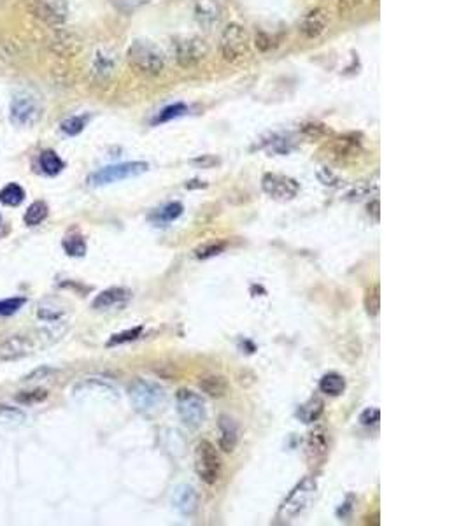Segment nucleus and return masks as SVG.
Wrapping results in <instances>:
<instances>
[{
  "instance_id": "c756f323",
  "label": "nucleus",
  "mask_w": 468,
  "mask_h": 526,
  "mask_svg": "<svg viewBox=\"0 0 468 526\" xmlns=\"http://www.w3.org/2000/svg\"><path fill=\"white\" fill-rule=\"evenodd\" d=\"M25 418V412L16 407H9V405H0V424L6 426H18L21 424Z\"/></svg>"
},
{
  "instance_id": "393cba45",
  "label": "nucleus",
  "mask_w": 468,
  "mask_h": 526,
  "mask_svg": "<svg viewBox=\"0 0 468 526\" xmlns=\"http://www.w3.org/2000/svg\"><path fill=\"white\" fill-rule=\"evenodd\" d=\"M25 201V190L16 183H9L0 190V202L11 208H16Z\"/></svg>"
},
{
  "instance_id": "a211bd4d",
  "label": "nucleus",
  "mask_w": 468,
  "mask_h": 526,
  "mask_svg": "<svg viewBox=\"0 0 468 526\" xmlns=\"http://www.w3.org/2000/svg\"><path fill=\"white\" fill-rule=\"evenodd\" d=\"M326 27H328V16H326L325 11L314 9L302 18L299 28L304 34V37L316 39L326 30Z\"/></svg>"
},
{
  "instance_id": "f704fd0d",
  "label": "nucleus",
  "mask_w": 468,
  "mask_h": 526,
  "mask_svg": "<svg viewBox=\"0 0 468 526\" xmlns=\"http://www.w3.org/2000/svg\"><path fill=\"white\" fill-rule=\"evenodd\" d=\"M143 333V326H137V328L126 330V332L116 333V335L111 337L109 340V346H116V344H123V342H130V340H136L137 337Z\"/></svg>"
},
{
  "instance_id": "e433bc0d",
  "label": "nucleus",
  "mask_w": 468,
  "mask_h": 526,
  "mask_svg": "<svg viewBox=\"0 0 468 526\" xmlns=\"http://www.w3.org/2000/svg\"><path fill=\"white\" fill-rule=\"evenodd\" d=\"M224 242H212V244H204L202 248H198L197 258H210V256H216L220 253H223Z\"/></svg>"
},
{
  "instance_id": "f03ea898",
  "label": "nucleus",
  "mask_w": 468,
  "mask_h": 526,
  "mask_svg": "<svg viewBox=\"0 0 468 526\" xmlns=\"http://www.w3.org/2000/svg\"><path fill=\"white\" fill-rule=\"evenodd\" d=\"M316 489H318V484L312 477H306L304 481H300L292 489V493L286 496L282 506L279 507L277 520L286 523V521H293L296 516H300L309 507L311 500L314 498Z\"/></svg>"
},
{
  "instance_id": "5701e85b",
  "label": "nucleus",
  "mask_w": 468,
  "mask_h": 526,
  "mask_svg": "<svg viewBox=\"0 0 468 526\" xmlns=\"http://www.w3.org/2000/svg\"><path fill=\"white\" fill-rule=\"evenodd\" d=\"M39 165H41L44 174H48V176H56V174H60L61 170H64L65 163L54 151L46 150L39 155Z\"/></svg>"
},
{
  "instance_id": "a18cd8bd",
  "label": "nucleus",
  "mask_w": 468,
  "mask_h": 526,
  "mask_svg": "<svg viewBox=\"0 0 468 526\" xmlns=\"http://www.w3.org/2000/svg\"><path fill=\"white\" fill-rule=\"evenodd\" d=\"M205 186H208V184H205L204 181H202V183L200 181H190V183H186L188 190H193V188H205Z\"/></svg>"
},
{
  "instance_id": "a19ab883",
  "label": "nucleus",
  "mask_w": 468,
  "mask_h": 526,
  "mask_svg": "<svg viewBox=\"0 0 468 526\" xmlns=\"http://www.w3.org/2000/svg\"><path fill=\"white\" fill-rule=\"evenodd\" d=\"M255 44H256V48L261 49V52H267V49L270 48V37H268V35H265L263 32H260V34L256 35V39H255Z\"/></svg>"
},
{
  "instance_id": "58836bf2",
  "label": "nucleus",
  "mask_w": 468,
  "mask_h": 526,
  "mask_svg": "<svg viewBox=\"0 0 468 526\" xmlns=\"http://www.w3.org/2000/svg\"><path fill=\"white\" fill-rule=\"evenodd\" d=\"M150 4V0H116V7L123 13H130V11H136L139 7Z\"/></svg>"
},
{
  "instance_id": "2eb2a0df",
  "label": "nucleus",
  "mask_w": 468,
  "mask_h": 526,
  "mask_svg": "<svg viewBox=\"0 0 468 526\" xmlns=\"http://www.w3.org/2000/svg\"><path fill=\"white\" fill-rule=\"evenodd\" d=\"M32 339L25 335H13L0 344V360H18L32 353Z\"/></svg>"
},
{
  "instance_id": "6ab92c4d",
  "label": "nucleus",
  "mask_w": 468,
  "mask_h": 526,
  "mask_svg": "<svg viewBox=\"0 0 468 526\" xmlns=\"http://www.w3.org/2000/svg\"><path fill=\"white\" fill-rule=\"evenodd\" d=\"M239 442V428L228 416L220 418V449L223 453H234Z\"/></svg>"
},
{
  "instance_id": "37998d69",
  "label": "nucleus",
  "mask_w": 468,
  "mask_h": 526,
  "mask_svg": "<svg viewBox=\"0 0 468 526\" xmlns=\"http://www.w3.org/2000/svg\"><path fill=\"white\" fill-rule=\"evenodd\" d=\"M195 163H200V165H202V167H204V169H209V167L216 165V163H217V158H214V157H209V155H208V157L197 158V160H195Z\"/></svg>"
},
{
  "instance_id": "4468645a",
  "label": "nucleus",
  "mask_w": 468,
  "mask_h": 526,
  "mask_svg": "<svg viewBox=\"0 0 468 526\" xmlns=\"http://www.w3.org/2000/svg\"><path fill=\"white\" fill-rule=\"evenodd\" d=\"M130 299H132V293L126 288H109L95 297L92 307L95 311L121 309L130 302Z\"/></svg>"
},
{
  "instance_id": "bb28decb",
  "label": "nucleus",
  "mask_w": 468,
  "mask_h": 526,
  "mask_svg": "<svg viewBox=\"0 0 468 526\" xmlns=\"http://www.w3.org/2000/svg\"><path fill=\"white\" fill-rule=\"evenodd\" d=\"M114 71V58L112 54L99 52L95 54V60H93V74L99 76L100 79H107L109 76Z\"/></svg>"
},
{
  "instance_id": "9b49d317",
  "label": "nucleus",
  "mask_w": 468,
  "mask_h": 526,
  "mask_svg": "<svg viewBox=\"0 0 468 526\" xmlns=\"http://www.w3.org/2000/svg\"><path fill=\"white\" fill-rule=\"evenodd\" d=\"M261 188L268 197L275 201H292L299 195L300 184L295 179L282 174H265L261 179Z\"/></svg>"
},
{
  "instance_id": "ea45409f",
  "label": "nucleus",
  "mask_w": 468,
  "mask_h": 526,
  "mask_svg": "<svg viewBox=\"0 0 468 526\" xmlns=\"http://www.w3.org/2000/svg\"><path fill=\"white\" fill-rule=\"evenodd\" d=\"M46 397H48V393H46V391L37 390V391H30V393H21V395H18L16 400H18V402H21V404H34V402H41V400H44Z\"/></svg>"
},
{
  "instance_id": "7ed1b4c3",
  "label": "nucleus",
  "mask_w": 468,
  "mask_h": 526,
  "mask_svg": "<svg viewBox=\"0 0 468 526\" xmlns=\"http://www.w3.org/2000/svg\"><path fill=\"white\" fill-rule=\"evenodd\" d=\"M195 470L205 484H216L220 481L223 462L217 449L209 441H200L195 448Z\"/></svg>"
},
{
  "instance_id": "4be33fe9",
  "label": "nucleus",
  "mask_w": 468,
  "mask_h": 526,
  "mask_svg": "<svg viewBox=\"0 0 468 526\" xmlns=\"http://www.w3.org/2000/svg\"><path fill=\"white\" fill-rule=\"evenodd\" d=\"M197 20L208 30L212 28L214 25H217V21H220V9H217L216 4L209 2V0H202L197 6Z\"/></svg>"
},
{
  "instance_id": "2f4dec72",
  "label": "nucleus",
  "mask_w": 468,
  "mask_h": 526,
  "mask_svg": "<svg viewBox=\"0 0 468 526\" xmlns=\"http://www.w3.org/2000/svg\"><path fill=\"white\" fill-rule=\"evenodd\" d=\"M365 309L368 316H377L380 311V288L379 285H373L368 288L365 295Z\"/></svg>"
},
{
  "instance_id": "aec40b11",
  "label": "nucleus",
  "mask_w": 468,
  "mask_h": 526,
  "mask_svg": "<svg viewBox=\"0 0 468 526\" xmlns=\"http://www.w3.org/2000/svg\"><path fill=\"white\" fill-rule=\"evenodd\" d=\"M198 388H200L205 395H209V397L221 398L228 393L230 384H228V381L224 379L223 376H208L202 377L200 383H198Z\"/></svg>"
},
{
  "instance_id": "72a5a7b5",
  "label": "nucleus",
  "mask_w": 468,
  "mask_h": 526,
  "mask_svg": "<svg viewBox=\"0 0 468 526\" xmlns=\"http://www.w3.org/2000/svg\"><path fill=\"white\" fill-rule=\"evenodd\" d=\"M37 314H39V318L44 319V321L56 323V321H61L64 309H60V307H58L56 304H53V302H44V304H41V306H39Z\"/></svg>"
},
{
  "instance_id": "9d476101",
  "label": "nucleus",
  "mask_w": 468,
  "mask_h": 526,
  "mask_svg": "<svg viewBox=\"0 0 468 526\" xmlns=\"http://www.w3.org/2000/svg\"><path fill=\"white\" fill-rule=\"evenodd\" d=\"M28 11L49 27H60L68 18L67 0H28Z\"/></svg>"
},
{
  "instance_id": "39448f33",
  "label": "nucleus",
  "mask_w": 468,
  "mask_h": 526,
  "mask_svg": "<svg viewBox=\"0 0 468 526\" xmlns=\"http://www.w3.org/2000/svg\"><path fill=\"white\" fill-rule=\"evenodd\" d=\"M220 52L224 61H239L249 52L248 32L242 25L230 23L223 28L220 39Z\"/></svg>"
},
{
  "instance_id": "f3484780",
  "label": "nucleus",
  "mask_w": 468,
  "mask_h": 526,
  "mask_svg": "<svg viewBox=\"0 0 468 526\" xmlns=\"http://www.w3.org/2000/svg\"><path fill=\"white\" fill-rule=\"evenodd\" d=\"M198 503V495L191 486L181 484L174 489L172 493V506L176 507L177 513H181L183 516H190L195 513Z\"/></svg>"
},
{
  "instance_id": "c03bdc74",
  "label": "nucleus",
  "mask_w": 468,
  "mask_h": 526,
  "mask_svg": "<svg viewBox=\"0 0 468 526\" xmlns=\"http://www.w3.org/2000/svg\"><path fill=\"white\" fill-rule=\"evenodd\" d=\"M370 213L373 214V217H376V220H379V201H373L372 204L368 205V214Z\"/></svg>"
},
{
  "instance_id": "0eeeda50",
  "label": "nucleus",
  "mask_w": 468,
  "mask_h": 526,
  "mask_svg": "<svg viewBox=\"0 0 468 526\" xmlns=\"http://www.w3.org/2000/svg\"><path fill=\"white\" fill-rule=\"evenodd\" d=\"M130 400L140 412H153L165 402V390L151 381H137L130 388Z\"/></svg>"
},
{
  "instance_id": "c9c22d12",
  "label": "nucleus",
  "mask_w": 468,
  "mask_h": 526,
  "mask_svg": "<svg viewBox=\"0 0 468 526\" xmlns=\"http://www.w3.org/2000/svg\"><path fill=\"white\" fill-rule=\"evenodd\" d=\"M23 304H25V299H21V297L0 300V316H11V314L18 313Z\"/></svg>"
},
{
  "instance_id": "79ce46f5",
  "label": "nucleus",
  "mask_w": 468,
  "mask_h": 526,
  "mask_svg": "<svg viewBox=\"0 0 468 526\" xmlns=\"http://www.w3.org/2000/svg\"><path fill=\"white\" fill-rule=\"evenodd\" d=\"M356 7V0H339V11L340 13H349Z\"/></svg>"
},
{
  "instance_id": "a878e982",
  "label": "nucleus",
  "mask_w": 468,
  "mask_h": 526,
  "mask_svg": "<svg viewBox=\"0 0 468 526\" xmlns=\"http://www.w3.org/2000/svg\"><path fill=\"white\" fill-rule=\"evenodd\" d=\"M323 412V402L319 400L318 397H312L311 400H307L306 404L300 405L299 409V418L304 421V423H314V421L319 419Z\"/></svg>"
},
{
  "instance_id": "c85d7f7f",
  "label": "nucleus",
  "mask_w": 468,
  "mask_h": 526,
  "mask_svg": "<svg viewBox=\"0 0 468 526\" xmlns=\"http://www.w3.org/2000/svg\"><path fill=\"white\" fill-rule=\"evenodd\" d=\"M46 217H48V205H46L44 202L37 201L27 209V213H25V223H27L28 227H37V225L42 223Z\"/></svg>"
},
{
  "instance_id": "1a4fd4ad",
  "label": "nucleus",
  "mask_w": 468,
  "mask_h": 526,
  "mask_svg": "<svg viewBox=\"0 0 468 526\" xmlns=\"http://www.w3.org/2000/svg\"><path fill=\"white\" fill-rule=\"evenodd\" d=\"M176 64L181 68H191L200 64L208 54V44L200 37L177 39L172 46Z\"/></svg>"
},
{
  "instance_id": "ddd939ff",
  "label": "nucleus",
  "mask_w": 468,
  "mask_h": 526,
  "mask_svg": "<svg viewBox=\"0 0 468 526\" xmlns=\"http://www.w3.org/2000/svg\"><path fill=\"white\" fill-rule=\"evenodd\" d=\"M76 400H90V398H118V391L111 384L99 379H88L79 383L72 391Z\"/></svg>"
},
{
  "instance_id": "423d86ee",
  "label": "nucleus",
  "mask_w": 468,
  "mask_h": 526,
  "mask_svg": "<svg viewBox=\"0 0 468 526\" xmlns=\"http://www.w3.org/2000/svg\"><path fill=\"white\" fill-rule=\"evenodd\" d=\"M176 400L179 418L188 428H198L205 423L208 409H205V402L202 400L200 395L193 393L191 390H179Z\"/></svg>"
},
{
  "instance_id": "dca6fc26",
  "label": "nucleus",
  "mask_w": 468,
  "mask_h": 526,
  "mask_svg": "<svg viewBox=\"0 0 468 526\" xmlns=\"http://www.w3.org/2000/svg\"><path fill=\"white\" fill-rule=\"evenodd\" d=\"M49 48H52L53 53L60 54V56H74L81 49V41L72 32L58 30L49 39Z\"/></svg>"
},
{
  "instance_id": "412c9836",
  "label": "nucleus",
  "mask_w": 468,
  "mask_h": 526,
  "mask_svg": "<svg viewBox=\"0 0 468 526\" xmlns=\"http://www.w3.org/2000/svg\"><path fill=\"white\" fill-rule=\"evenodd\" d=\"M319 390H321V393L330 395V397H339L346 390V379L340 373H326L319 381Z\"/></svg>"
},
{
  "instance_id": "473e14b6",
  "label": "nucleus",
  "mask_w": 468,
  "mask_h": 526,
  "mask_svg": "<svg viewBox=\"0 0 468 526\" xmlns=\"http://www.w3.org/2000/svg\"><path fill=\"white\" fill-rule=\"evenodd\" d=\"M188 112V107L184 104H174V105H169V107L163 109L162 112H160L158 116L153 119V125H158V123H165V121H170V119L174 118H179V116L186 114Z\"/></svg>"
},
{
  "instance_id": "7c9ffc66",
  "label": "nucleus",
  "mask_w": 468,
  "mask_h": 526,
  "mask_svg": "<svg viewBox=\"0 0 468 526\" xmlns=\"http://www.w3.org/2000/svg\"><path fill=\"white\" fill-rule=\"evenodd\" d=\"M86 123H88V116H72V118H67L61 123L60 128L67 136H78L85 130Z\"/></svg>"
},
{
  "instance_id": "cd10ccee",
  "label": "nucleus",
  "mask_w": 468,
  "mask_h": 526,
  "mask_svg": "<svg viewBox=\"0 0 468 526\" xmlns=\"http://www.w3.org/2000/svg\"><path fill=\"white\" fill-rule=\"evenodd\" d=\"M64 246V251L67 253L68 256H85L86 255V241L83 239V235L79 234H71L64 239L61 242Z\"/></svg>"
},
{
  "instance_id": "b1692460",
  "label": "nucleus",
  "mask_w": 468,
  "mask_h": 526,
  "mask_svg": "<svg viewBox=\"0 0 468 526\" xmlns=\"http://www.w3.org/2000/svg\"><path fill=\"white\" fill-rule=\"evenodd\" d=\"M181 214H183V204L172 202V204H167L165 208L156 210L153 216H151V220H153L156 225H169L172 223V221H176Z\"/></svg>"
},
{
  "instance_id": "20e7f679",
  "label": "nucleus",
  "mask_w": 468,
  "mask_h": 526,
  "mask_svg": "<svg viewBox=\"0 0 468 526\" xmlns=\"http://www.w3.org/2000/svg\"><path fill=\"white\" fill-rule=\"evenodd\" d=\"M150 165L146 162H126L118 163V165H109L104 169L97 170L88 177L90 186H107V184L119 183V181L132 179V177L140 176L148 172Z\"/></svg>"
},
{
  "instance_id": "f257e3e1",
  "label": "nucleus",
  "mask_w": 468,
  "mask_h": 526,
  "mask_svg": "<svg viewBox=\"0 0 468 526\" xmlns=\"http://www.w3.org/2000/svg\"><path fill=\"white\" fill-rule=\"evenodd\" d=\"M126 60L133 71L144 76H151V78L160 76L165 71V56H163L162 49L151 41L132 42L128 52H126Z\"/></svg>"
},
{
  "instance_id": "f8f14e48",
  "label": "nucleus",
  "mask_w": 468,
  "mask_h": 526,
  "mask_svg": "<svg viewBox=\"0 0 468 526\" xmlns=\"http://www.w3.org/2000/svg\"><path fill=\"white\" fill-rule=\"evenodd\" d=\"M328 431L323 426H316L307 437L306 444V455L311 465H321L328 456Z\"/></svg>"
},
{
  "instance_id": "4c0bfd02",
  "label": "nucleus",
  "mask_w": 468,
  "mask_h": 526,
  "mask_svg": "<svg viewBox=\"0 0 468 526\" xmlns=\"http://www.w3.org/2000/svg\"><path fill=\"white\" fill-rule=\"evenodd\" d=\"M379 421H380V411L376 407L366 409V411H364L360 414V423L364 424V426H373V424H377Z\"/></svg>"
},
{
  "instance_id": "6e6552de",
  "label": "nucleus",
  "mask_w": 468,
  "mask_h": 526,
  "mask_svg": "<svg viewBox=\"0 0 468 526\" xmlns=\"http://www.w3.org/2000/svg\"><path fill=\"white\" fill-rule=\"evenodd\" d=\"M42 109L39 100L28 93H18L9 105V121L16 126H32L39 121Z\"/></svg>"
}]
</instances>
